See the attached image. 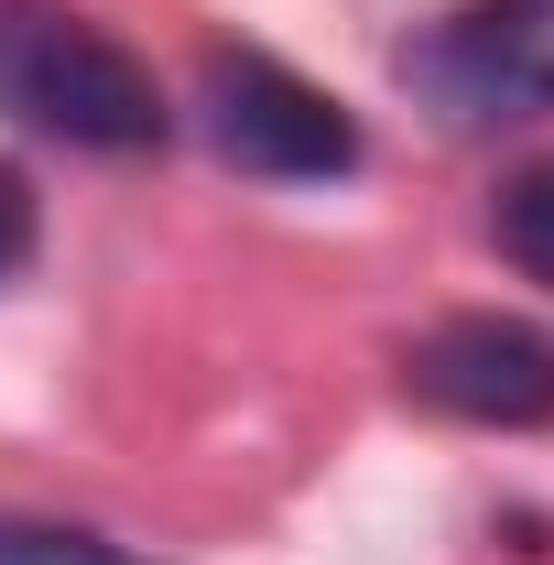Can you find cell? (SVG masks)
Listing matches in <instances>:
<instances>
[{"instance_id":"277c9868","label":"cell","mask_w":554,"mask_h":565,"mask_svg":"<svg viewBox=\"0 0 554 565\" xmlns=\"http://www.w3.org/2000/svg\"><path fill=\"white\" fill-rule=\"evenodd\" d=\"M403 381H414L435 414H457V424H500V435L554 424V338L522 327V316H446V327L403 359Z\"/></svg>"},{"instance_id":"8992f818","label":"cell","mask_w":554,"mask_h":565,"mask_svg":"<svg viewBox=\"0 0 554 565\" xmlns=\"http://www.w3.org/2000/svg\"><path fill=\"white\" fill-rule=\"evenodd\" d=\"M0 565H152L87 522H44V511H0Z\"/></svg>"},{"instance_id":"5b68a950","label":"cell","mask_w":554,"mask_h":565,"mask_svg":"<svg viewBox=\"0 0 554 565\" xmlns=\"http://www.w3.org/2000/svg\"><path fill=\"white\" fill-rule=\"evenodd\" d=\"M489 239H500V262H511V273H533V282L554 294V152H544V163H522V174L500 185Z\"/></svg>"},{"instance_id":"3957f363","label":"cell","mask_w":554,"mask_h":565,"mask_svg":"<svg viewBox=\"0 0 554 565\" xmlns=\"http://www.w3.org/2000/svg\"><path fill=\"white\" fill-rule=\"evenodd\" d=\"M403 87L446 131H522L554 109V0H457L403 44Z\"/></svg>"},{"instance_id":"52a82bcc","label":"cell","mask_w":554,"mask_h":565,"mask_svg":"<svg viewBox=\"0 0 554 565\" xmlns=\"http://www.w3.org/2000/svg\"><path fill=\"white\" fill-rule=\"evenodd\" d=\"M33 239H44V207H33V174L22 163H0V282L33 262Z\"/></svg>"},{"instance_id":"7a4b0ae2","label":"cell","mask_w":554,"mask_h":565,"mask_svg":"<svg viewBox=\"0 0 554 565\" xmlns=\"http://www.w3.org/2000/svg\"><path fill=\"white\" fill-rule=\"evenodd\" d=\"M196 131H207L217 163H239L262 185H338V174H359V152H370L338 98L316 76H294L283 55H262V44L207 55V76H196Z\"/></svg>"},{"instance_id":"6da1fadb","label":"cell","mask_w":554,"mask_h":565,"mask_svg":"<svg viewBox=\"0 0 554 565\" xmlns=\"http://www.w3.org/2000/svg\"><path fill=\"white\" fill-rule=\"evenodd\" d=\"M0 120L66 141L98 163H131L174 141V98L120 33H98L66 0H0Z\"/></svg>"}]
</instances>
